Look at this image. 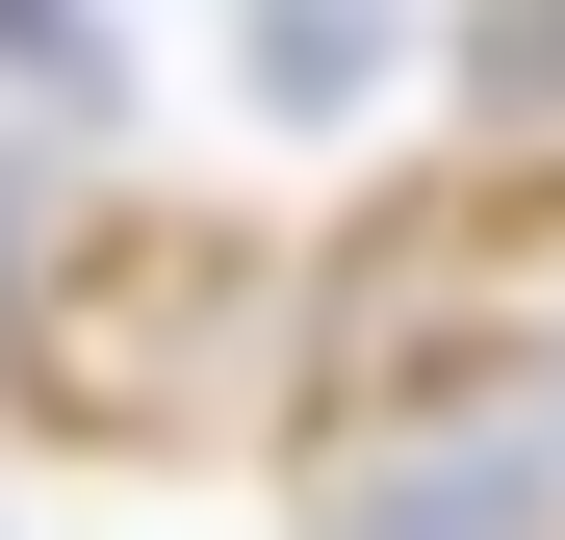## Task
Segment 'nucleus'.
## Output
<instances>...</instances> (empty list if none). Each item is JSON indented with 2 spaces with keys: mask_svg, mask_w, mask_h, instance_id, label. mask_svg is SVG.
I'll list each match as a JSON object with an SVG mask.
<instances>
[{
  "mask_svg": "<svg viewBox=\"0 0 565 540\" xmlns=\"http://www.w3.org/2000/svg\"><path fill=\"white\" fill-rule=\"evenodd\" d=\"M360 52H386L360 0H257V104H282V129H309V104H360Z\"/></svg>",
  "mask_w": 565,
  "mask_h": 540,
  "instance_id": "3",
  "label": "nucleus"
},
{
  "mask_svg": "<svg viewBox=\"0 0 565 540\" xmlns=\"http://www.w3.org/2000/svg\"><path fill=\"white\" fill-rule=\"evenodd\" d=\"M0 77H77L104 104V0H0Z\"/></svg>",
  "mask_w": 565,
  "mask_h": 540,
  "instance_id": "4",
  "label": "nucleus"
},
{
  "mask_svg": "<svg viewBox=\"0 0 565 540\" xmlns=\"http://www.w3.org/2000/svg\"><path fill=\"white\" fill-rule=\"evenodd\" d=\"M309 540H565V412L540 387H462L412 437H360V464L309 489Z\"/></svg>",
  "mask_w": 565,
  "mask_h": 540,
  "instance_id": "1",
  "label": "nucleus"
},
{
  "mask_svg": "<svg viewBox=\"0 0 565 540\" xmlns=\"http://www.w3.org/2000/svg\"><path fill=\"white\" fill-rule=\"evenodd\" d=\"M462 129H489V180H462V207L540 232V207H565V0H489V27H462Z\"/></svg>",
  "mask_w": 565,
  "mask_h": 540,
  "instance_id": "2",
  "label": "nucleus"
}]
</instances>
